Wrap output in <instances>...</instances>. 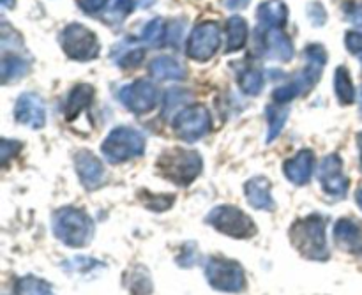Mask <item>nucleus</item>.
Segmentation results:
<instances>
[{"instance_id": "19", "label": "nucleus", "mask_w": 362, "mask_h": 295, "mask_svg": "<svg viewBox=\"0 0 362 295\" xmlns=\"http://www.w3.org/2000/svg\"><path fill=\"white\" fill-rule=\"evenodd\" d=\"M258 21L265 28H283L288 18V9L281 0H265L257 9Z\"/></svg>"}, {"instance_id": "6", "label": "nucleus", "mask_w": 362, "mask_h": 295, "mask_svg": "<svg viewBox=\"0 0 362 295\" xmlns=\"http://www.w3.org/2000/svg\"><path fill=\"white\" fill-rule=\"evenodd\" d=\"M205 278L214 290L239 294L246 289V276L239 262L230 258L211 257L205 262Z\"/></svg>"}, {"instance_id": "34", "label": "nucleus", "mask_w": 362, "mask_h": 295, "mask_svg": "<svg viewBox=\"0 0 362 295\" xmlns=\"http://www.w3.org/2000/svg\"><path fill=\"white\" fill-rule=\"evenodd\" d=\"M148 289L152 292V285H151V278H148L147 271L145 269H136V272H133V279H131V290H133L134 295H147Z\"/></svg>"}, {"instance_id": "35", "label": "nucleus", "mask_w": 362, "mask_h": 295, "mask_svg": "<svg viewBox=\"0 0 362 295\" xmlns=\"http://www.w3.org/2000/svg\"><path fill=\"white\" fill-rule=\"evenodd\" d=\"M21 151V144L16 140H2L0 141V161L7 165L9 159H13Z\"/></svg>"}, {"instance_id": "26", "label": "nucleus", "mask_w": 362, "mask_h": 295, "mask_svg": "<svg viewBox=\"0 0 362 295\" xmlns=\"http://www.w3.org/2000/svg\"><path fill=\"white\" fill-rule=\"evenodd\" d=\"M334 91L341 105H352L356 101V87H354V81L346 67L341 66L336 69Z\"/></svg>"}, {"instance_id": "1", "label": "nucleus", "mask_w": 362, "mask_h": 295, "mask_svg": "<svg viewBox=\"0 0 362 295\" xmlns=\"http://www.w3.org/2000/svg\"><path fill=\"white\" fill-rule=\"evenodd\" d=\"M327 219L320 214H310L303 219H297L290 229V241L300 257L308 260H327Z\"/></svg>"}, {"instance_id": "24", "label": "nucleus", "mask_w": 362, "mask_h": 295, "mask_svg": "<svg viewBox=\"0 0 362 295\" xmlns=\"http://www.w3.org/2000/svg\"><path fill=\"white\" fill-rule=\"evenodd\" d=\"M237 81H239L240 91L247 96H258L264 91V73L260 69H257V67H244L243 71H239Z\"/></svg>"}, {"instance_id": "3", "label": "nucleus", "mask_w": 362, "mask_h": 295, "mask_svg": "<svg viewBox=\"0 0 362 295\" xmlns=\"http://www.w3.org/2000/svg\"><path fill=\"white\" fill-rule=\"evenodd\" d=\"M53 236L69 248H83L94 237V221L76 207H62L53 214Z\"/></svg>"}, {"instance_id": "7", "label": "nucleus", "mask_w": 362, "mask_h": 295, "mask_svg": "<svg viewBox=\"0 0 362 295\" xmlns=\"http://www.w3.org/2000/svg\"><path fill=\"white\" fill-rule=\"evenodd\" d=\"M207 223L233 239H251L257 233L253 219L233 205H218L207 214Z\"/></svg>"}, {"instance_id": "40", "label": "nucleus", "mask_w": 362, "mask_h": 295, "mask_svg": "<svg viewBox=\"0 0 362 295\" xmlns=\"http://www.w3.org/2000/svg\"><path fill=\"white\" fill-rule=\"evenodd\" d=\"M106 0H80V7L88 14H95L106 7Z\"/></svg>"}, {"instance_id": "45", "label": "nucleus", "mask_w": 362, "mask_h": 295, "mask_svg": "<svg viewBox=\"0 0 362 295\" xmlns=\"http://www.w3.org/2000/svg\"><path fill=\"white\" fill-rule=\"evenodd\" d=\"M361 168H362V161H361Z\"/></svg>"}, {"instance_id": "18", "label": "nucleus", "mask_w": 362, "mask_h": 295, "mask_svg": "<svg viewBox=\"0 0 362 295\" xmlns=\"http://www.w3.org/2000/svg\"><path fill=\"white\" fill-rule=\"evenodd\" d=\"M334 241L346 251L362 248V226L350 218H343L334 226Z\"/></svg>"}, {"instance_id": "29", "label": "nucleus", "mask_w": 362, "mask_h": 295, "mask_svg": "<svg viewBox=\"0 0 362 295\" xmlns=\"http://www.w3.org/2000/svg\"><path fill=\"white\" fill-rule=\"evenodd\" d=\"M136 0H108L105 7V18L110 23H120L134 9Z\"/></svg>"}, {"instance_id": "23", "label": "nucleus", "mask_w": 362, "mask_h": 295, "mask_svg": "<svg viewBox=\"0 0 362 295\" xmlns=\"http://www.w3.org/2000/svg\"><path fill=\"white\" fill-rule=\"evenodd\" d=\"M28 73V62L21 57L6 55L2 59V66H0V78L2 83L7 85L11 81H18Z\"/></svg>"}, {"instance_id": "8", "label": "nucleus", "mask_w": 362, "mask_h": 295, "mask_svg": "<svg viewBox=\"0 0 362 295\" xmlns=\"http://www.w3.org/2000/svg\"><path fill=\"white\" fill-rule=\"evenodd\" d=\"M60 45L69 59L78 62L94 60L101 52V45L94 32L81 23H71L60 34Z\"/></svg>"}, {"instance_id": "22", "label": "nucleus", "mask_w": 362, "mask_h": 295, "mask_svg": "<svg viewBox=\"0 0 362 295\" xmlns=\"http://www.w3.org/2000/svg\"><path fill=\"white\" fill-rule=\"evenodd\" d=\"M247 41V23L240 16H230L226 21V52L232 53L244 48Z\"/></svg>"}, {"instance_id": "9", "label": "nucleus", "mask_w": 362, "mask_h": 295, "mask_svg": "<svg viewBox=\"0 0 362 295\" xmlns=\"http://www.w3.org/2000/svg\"><path fill=\"white\" fill-rule=\"evenodd\" d=\"M173 129L180 140L193 144L212 129L211 112L204 105H191L180 110L173 119Z\"/></svg>"}, {"instance_id": "28", "label": "nucleus", "mask_w": 362, "mask_h": 295, "mask_svg": "<svg viewBox=\"0 0 362 295\" xmlns=\"http://www.w3.org/2000/svg\"><path fill=\"white\" fill-rule=\"evenodd\" d=\"M16 295H55L52 285L37 276H23L16 283Z\"/></svg>"}, {"instance_id": "11", "label": "nucleus", "mask_w": 362, "mask_h": 295, "mask_svg": "<svg viewBox=\"0 0 362 295\" xmlns=\"http://www.w3.org/2000/svg\"><path fill=\"white\" fill-rule=\"evenodd\" d=\"M253 50L264 59L290 62L293 59V45L281 28H258L253 37Z\"/></svg>"}, {"instance_id": "4", "label": "nucleus", "mask_w": 362, "mask_h": 295, "mask_svg": "<svg viewBox=\"0 0 362 295\" xmlns=\"http://www.w3.org/2000/svg\"><path fill=\"white\" fill-rule=\"evenodd\" d=\"M204 168L202 156L197 151L187 149H170L159 156L158 170L166 180L175 186H189Z\"/></svg>"}, {"instance_id": "16", "label": "nucleus", "mask_w": 362, "mask_h": 295, "mask_svg": "<svg viewBox=\"0 0 362 295\" xmlns=\"http://www.w3.org/2000/svg\"><path fill=\"white\" fill-rule=\"evenodd\" d=\"M315 170V154L310 149H303L297 152L293 158L286 159L283 165V172H285L286 179L296 186H304L311 180Z\"/></svg>"}, {"instance_id": "25", "label": "nucleus", "mask_w": 362, "mask_h": 295, "mask_svg": "<svg viewBox=\"0 0 362 295\" xmlns=\"http://www.w3.org/2000/svg\"><path fill=\"white\" fill-rule=\"evenodd\" d=\"M115 57V62L119 64L124 69H131V67H136L138 64L144 60V48L133 45V42H119L115 53H112Z\"/></svg>"}, {"instance_id": "38", "label": "nucleus", "mask_w": 362, "mask_h": 295, "mask_svg": "<svg viewBox=\"0 0 362 295\" xmlns=\"http://www.w3.org/2000/svg\"><path fill=\"white\" fill-rule=\"evenodd\" d=\"M345 45L346 50L354 55H359L362 53V32L359 30H350L349 34L345 35Z\"/></svg>"}, {"instance_id": "33", "label": "nucleus", "mask_w": 362, "mask_h": 295, "mask_svg": "<svg viewBox=\"0 0 362 295\" xmlns=\"http://www.w3.org/2000/svg\"><path fill=\"white\" fill-rule=\"evenodd\" d=\"M191 99V92L182 91V88H172V91L166 94V101H165V110H163V115L168 117V113L173 112L177 105L180 101H189Z\"/></svg>"}, {"instance_id": "36", "label": "nucleus", "mask_w": 362, "mask_h": 295, "mask_svg": "<svg viewBox=\"0 0 362 295\" xmlns=\"http://www.w3.org/2000/svg\"><path fill=\"white\" fill-rule=\"evenodd\" d=\"M184 27H186V20H173L168 25V30H166V42H170L172 46L179 45Z\"/></svg>"}, {"instance_id": "30", "label": "nucleus", "mask_w": 362, "mask_h": 295, "mask_svg": "<svg viewBox=\"0 0 362 295\" xmlns=\"http://www.w3.org/2000/svg\"><path fill=\"white\" fill-rule=\"evenodd\" d=\"M141 39L145 42H148L151 46H161L166 41V28L165 21L161 18H154V20L148 21L144 27V34Z\"/></svg>"}, {"instance_id": "39", "label": "nucleus", "mask_w": 362, "mask_h": 295, "mask_svg": "<svg viewBox=\"0 0 362 295\" xmlns=\"http://www.w3.org/2000/svg\"><path fill=\"white\" fill-rule=\"evenodd\" d=\"M346 20L352 21L357 27H362V4H349L345 7Z\"/></svg>"}, {"instance_id": "32", "label": "nucleus", "mask_w": 362, "mask_h": 295, "mask_svg": "<svg viewBox=\"0 0 362 295\" xmlns=\"http://www.w3.org/2000/svg\"><path fill=\"white\" fill-rule=\"evenodd\" d=\"M198 260H200V251H198L197 244L194 243L184 244L182 251H180V255L177 257V264H179L180 267H193Z\"/></svg>"}, {"instance_id": "12", "label": "nucleus", "mask_w": 362, "mask_h": 295, "mask_svg": "<svg viewBox=\"0 0 362 295\" xmlns=\"http://www.w3.org/2000/svg\"><path fill=\"white\" fill-rule=\"evenodd\" d=\"M119 99L129 112L144 115L156 108L159 101V91L152 81L136 80L120 88Z\"/></svg>"}, {"instance_id": "13", "label": "nucleus", "mask_w": 362, "mask_h": 295, "mask_svg": "<svg viewBox=\"0 0 362 295\" xmlns=\"http://www.w3.org/2000/svg\"><path fill=\"white\" fill-rule=\"evenodd\" d=\"M318 177H320L322 187L329 197L345 198L346 191H349V179L343 173V161L339 156L331 154L324 158Z\"/></svg>"}, {"instance_id": "2", "label": "nucleus", "mask_w": 362, "mask_h": 295, "mask_svg": "<svg viewBox=\"0 0 362 295\" xmlns=\"http://www.w3.org/2000/svg\"><path fill=\"white\" fill-rule=\"evenodd\" d=\"M304 57H306V67L293 78L290 83L281 85L272 92V99L278 105H286V103L293 101L296 98L303 96L310 88H313L318 83L322 76V69L327 64V52L322 45L313 42L308 45L304 50Z\"/></svg>"}, {"instance_id": "10", "label": "nucleus", "mask_w": 362, "mask_h": 295, "mask_svg": "<svg viewBox=\"0 0 362 295\" xmlns=\"http://www.w3.org/2000/svg\"><path fill=\"white\" fill-rule=\"evenodd\" d=\"M221 46V28L216 21H202L187 39L186 53L189 59L207 62L218 53Z\"/></svg>"}, {"instance_id": "43", "label": "nucleus", "mask_w": 362, "mask_h": 295, "mask_svg": "<svg viewBox=\"0 0 362 295\" xmlns=\"http://www.w3.org/2000/svg\"><path fill=\"white\" fill-rule=\"evenodd\" d=\"M4 7H13L14 6V0H0Z\"/></svg>"}, {"instance_id": "21", "label": "nucleus", "mask_w": 362, "mask_h": 295, "mask_svg": "<svg viewBox=\"0 0 362 295\" xmlns=\"http://www.w3.org/2000/svg\"><path fill=\"white\" fill-rule=\"evenodd\" d=\"M151 73L159 80H182L186 67L173 57H158L151 62Z\"/></svg>"}, {"instance_id": "14", "label": "nucleus", "mask_w": 362, "mask_h": 295, "mask_svg": "<svg viewBox=\"0 0 362 295\" xmlns=\"http://www.w3.org/2000/svg\"><path fill=\"white\" fill-rule=\"evenodd\" d=\"M14 119L32 129H41L46 124V108L41 96H37L35 92L21 94L14 106Z\"/></svg>"}, {"instance_id": "37", "label": "nucleus", "mask_w": 362, "mask_h": 295, "mask_svg": "<svg viewBox=\"0 0 362 295\" xmlns=\"http://www.w3.org/2000/svg\"><path fill=\"white\" fill-rule=\"evenodd\" d=\"M308 14H310L311 23L317 25V27L324 25L325 20H327V11H325V7L320 2H311L308 6Z\"/></svg>"}, {"instance_id": "44", "label": "nucleus", "mask_w": 362, "mask_h": 295, "mask_svg": "<svg viewBox=\"0 0 362 295\" xmlns=\"http://www.w3.org/2000/svg\"><path fill=\"white\" fill-rule=\"evenodd\" d=\"M357 141H359V149H361V152H362V133L359 134V137H357Z\"/></svg>"}, {"instance_id": "41", "label": "nucleus", "mask_w": 362, "mask_h": 295, "mask_svg": "<svg viewBox=\"0 0 362 295\" xmlns=\"http://www.w3.org/2000/svg\"><path fill=\"white\" fill-rule=\"evenodd\" d=\"M251 0H223V4H225L228 9H244V7L250 6Z\"/></svg>"}, {"instance_id": "27", "label": "nucleus", "mask_w": 362, "mask_h": 295, "mask_svg": "<svg viewBox=\"0 0 362 295\" xmlns=\"http://www.w3.org/2000/svg\"><path fill=\"white\" fill-rule=\"evenodd\" d=\"M286 119H288V108H283L281 105H271L267 106V122H269V131H267V144H272L276 138L281 134L283 127H285Z\"/></svg>"}, {"instance_id": "47", "label": "nucleus", "mask_w": 362, "mask_h": 295, "mask_svg": "<svg viewBox=\"0 0 362 295\" xmlns=\"http://www.w3.org/2000/svg\"><path fill=\"white\" fill-rule=\"evenodd\" d=\"M361 106H362V103H361Z\"/></svg>"}, {"instance_id": "31", "label": "nucleus", "mask_w": 362, "mask_h": 295, "mask_svg": "<svg viewBox=\"0 0 362 295\" xmlns=\"http://www.w3.org/2000/svg\"><path fill=\"white\" fill-rule=\"evenodd\" d=\"M64 269L67 272H78V274H87L90 271H99V269H105V264L99 260L88 257H76L73 260L64 262Z\"/></svg>"}, {"instance_id": "46", "label": "nucleus", "mask_w": 362, "mask_h": 295, "mask_svg": "<svg viewBox=\"0 0 362 295\" xmlns=\"http://www.w3.org/2000/svg\"><path fill=\"white\" fill-rule=\"evenodd\" d=\"M361 62H362V57H361Z\"/></svg>"}, {"instance_id": "5", "label": "nucleus", "mask_w": 362, "mask_h": 295, "mask_svg": "<svg viewBox=\"0 0 362 295\" xmlns=\"http://www.w3.org/2000/svg\"><path fill=\"white\" fill-rule=\"evenodd\" d=\"M103 156L113 165L138 158L145 152V137L134 127L120 126L110 131L101 147Z\"/></svg>"}, {"instance_id": "42", "label": "nucleus", "mask_w": 362, "mask_h": 295, "mask_svg": "<svg viewBox=\"0 0 362 295\" xmlns=\"http://www.w3.org/2000/svg\"><path fill=\"white\" fill-rule=\"evenodd\" d=\"M356 200H357V205H359V207L362 209V190L357 191V195H356Z\"/></svg>"}, {"instance_id": "15", "label": "nucleus", "mask_w": 362, "mask_h": 295, "mask_svg": "<svg viewBox=\"0 0 362 295\" xmlns=\"http://www.w3.org/2000/svg\"><path fill=\"white\" fill-rule=\"evenodd\" d=\"M74 168L85 190L94 191L105 183V166L90 151H80L74 156Z\"/></svg>"}, {"instance_id": "20", "label": "nucleus", "mask_w": 362, "mask_h": 295, "mask_svg": "<svg viewBox=\"0 0 362 295\" xmlns=\"http://www.w3.org/2000/svg\"><path fill=\"white\" fill-rule=\"evenodd\" d=\"M94 99V87L87 83L76 85L73 91L69 92L66 101V117L67 119H74V117L80 115L85 108H88V105Z\"/></svg>"}, {"instance_id": "17", "label": "nucleus", "mask_w": 362, "mask_h": 295, "mask_svg": "<svg viewBox=\"0 0 362 295\" xmlns=\"http://www.w3.org/2000/svg\"><path fill=\"white\" fill-rule=\"evenodd\" d=\"M247 204L257 211H274L276 202L271 193V180L264 175L253 177L244 186Z\"/></svg>"}]
</instances>
